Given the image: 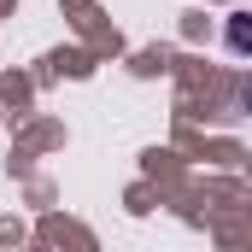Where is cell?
<instances>
[{"mask_svg": "<svg viewBox=\"0 0 252 252\" xmlns=\"http://www.w3.org/2000/svg\"><path fill=\"white\" fill-rule=\"evenodd\" d=\"M229 47L235 53H252V12H235L229 18Z\"/></svg>", "mask_w": 252, "mask_h": 252, "instance_id": "obj_1", "label": "cell"}]
</instances>
